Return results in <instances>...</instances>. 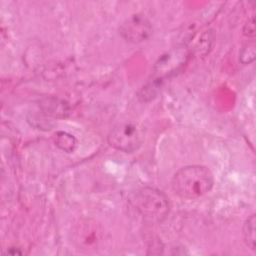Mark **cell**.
I'll list each match as a JSON object with an SVG mask.
<instances>
[{"mask_svg":"<svg viewBox=\"0 0 256 256\" xmlns=\"http://www.w3.org/2000/svg\"><path fill=\"white\" fill-rule=\"evenodd\" d=\"M255 45L254 44H248L246 45L241 53H240V61L243 64H249L255 59Z\"/></svg>","mask_w":256,"mask_h":256,"instance_id":"obj_9","label":"cell"},{"mask_svg":"<svg viewBox=\"0 0 256 256\" xmlns=\"http://www.w3.org/2000/svg\"><path fill=\"white\" fill-rule=\"evenodd\" d=\"M128 201L136 213L148 223H161L169 214L168 197L160 190L142 187L129 195Z\"/></svg>","mask_w":256,"mask_h":256,"instance_id":"obj_2","label":"cell"},{"mask_svg":"<svg viewBox=\"0 0 256 256\" xmlns=\"http://www.w3.org/2000/svg\"><path fill=\"white\" fill-rule=\"evenodd\" d=\"M255 224H256V218L255 214H252L248 217V219L245 221L243 226V238L245 244L251 249L255 250L256 247V235H255Z\"/></svg>","mask_w":256,"mask_h":256,"instance_id":"obj_7","label":"cell"},{"mask_svg":"<svg viewBox=\"0 0 256 256\" xmlns=\"http://www.w3.org/2000/svg\"><path fill=\"white\" fill-rule=\"evenodd\" d=\"M187 57L188 53L183 48L173 49L162 55L154 66L157 79L162 80L163 78L175 74L185 64Z\"/></svg>","mask_w":256,"mask_h":256,"instance_id":"obj_5","label":"cell"},{"mask_svg":"<svg viewBox=\"0 0 256 256\" xmlns=\"http://www.w3.org/2000/svg\"><path fill=\"white\" fill-rule=\"evenodd\" d=\"M243 32L248 37L255 36V18H254V16H251L248 19V21L246 22V24L243 28Z\"/></svg>","mask_w":256,"mask_h":256,"instance_id":"obj_10","label":"cell"},{"mask_svg":"<svg viewBox=\"0 0 256 256\" xmlns=\"http://www.w3.org/2000/svg\"><path fill=\"white\" fill-rule=\"evenodd\" d=\"M214 184L212 172L202 165H189L179 169L173 176L171 186L181 198L196 199L208 193Z\"/></svg>","mask_w":256,"mask_h":256,"instance_id":"obj_1","label":"cell"},{"mask_svg":"<svg viewBox=\"0 0 256 256\" xmlns=\"http://www.w3.org/2000/svg\"><path fill=\"white\" fill-rule=\"evenodd\" d=\"M54 141L57 147L66 153L73 152L77 146L76 138L72 134L64 131L56 132L54 134Z\"/></svg>","mask_w":256,"mask_h":256,"instance_id":"obj_6","label":"cell"},{"mask_svg":"<svg viewBox=\"0 0 256 256\" xmlns=\"http://www.w3.org/2000/svg\"><path fill=\"white\" fill-rule=\"evenodd\" d=\"M143 141V130L131 121L116 124L108 134V143L110 146L125 153L137 151Z\"/></svg>","mask_w":256,"mask_h":256,"instance_id":"obj_3","label":"cell"},{"mask_svg":"<svg viewBox=\"0 0 256 256\" xmlns=\"http://www.w3.org/2000/svg\"><path fill=\"white\" fill-rule=\"evenodd\" d=\"M41 105L46 113H49L53 116L64 117L65 114L68 113L67 105L58 99H46Z\"/></svg>","mask_w":256,"mask_h":256,"instance_id":"obj_8","label":"cell"},{"mask_svg":"<svg viewBox=\"0 0 256 256\" xmlns=\"http://www.w3.org/2000/svg\"><path fill=\"white\" fill-rule=\"evenodd\" d=\"M119 31L127 42L136 44L149 38L152 32V26L144 15L134 14L123 22Z\"/></svg>","mask_w":256,"mask_h":256,"instance_id":"obj_4","label":"cell"}]
</instances>
